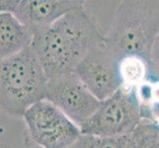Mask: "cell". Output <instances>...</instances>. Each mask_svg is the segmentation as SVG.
I'll return each instance as SVG.
<instances>
[{
	"label": "cell",
	"instance_id": "cell-1",
	"mask_svg": "<svg viewBox=\"0 0 159 148\" xmlns=\"http://www.w3.org/2000/svg\"><path fill=\"white\" fill-rule=\"evenodd\" d=\"M103 43L105 35L85 8L81 7L35 35L32 47L51 79L74 72L82 60Z\"/></svg>",
	"mask_w": 159,
	"mask_h": 148
},
{
	"label": "cell",
	"instance_id": "cell-2",
	"mask_svg": "<svg viewBox=\"0 0 159 148\" xmlns=\"http://www.w3.org/2000/svg\"><path fill=\"white\" fill-rule=\"evenodd\" d=\"M48 78L32 46L13 56L1 59V113L23 117L29 108L45 100Z\"/></svg>",
	"mask_w": 159,
	"mask_h": 148
},
{
	"label": "cell",
	"instance_id": "cell-3",
	"mask_svg": "<svg viewBox=\"0 0 159 148\" xmlns=\"http://www.w3.org/2000/svg\"><path fill=\"white\" fill-rule=\"evenodd\" d=\"M158 35V0H124L115 11L105 43L120 56L136 53L151 59Z\"/></svg>",
	"mask_w": 159,
	"mask_h": 148
},
{
	"label": "cell",
	"instance_id": "cell-4",
	"mask_svg": "<svg viewBox=\"0 0 159 148\" xmlns=\"http://www.w3.org/2000/svg\"><path fill=\"white\" fill-rule=\"evenodd\" d=\"M135 92L120 89L102 101L93 116L80 127L81 133L100 137H123L134 133L142 123Z\"/></svg>",
	"mask_w": 159,
	"mask_h": 148
},
{
	"label": "cell",
	"instance_id": "cell-5",
	"mask_svg": "<svg viewBox=\"0 0 159 148\" xmlns=\"http://www.w3.org/2000/svg\"><path fill=\"white\" fill-rule=\"evenodd\" d=\"M22 118L37 148H70L82 134L78 125L47 99L29 108Z\"/></svg>",
	"mask_w": 159,
	"mask_h": 148
},
{
	"label": "cell",
	"instance_id": "cell-6",
	"mask_svg": "<svg viewBox=\"0 0 159 148\" xmlns=\"http://www.w3.org/2000/svg\"><path fill=\"white\" fill-rule=\"evenodd\" d=\"M46 99L79 128L93 116L101 104L75 72L48 79Z\"/></svg>",
	"mask_w": 159,
	"mask_h": 148
},
{
	"label": "cell",
	"instance_id": "cell-7",
	"mask_svg": "<svg viewBox=\"0 0 159 148\" xmlns=\"http://www.w3.org/2000/svg\"><path fill=\"white\" fill-rule=\"evenodd\" d=\"M120 56L103 43L87 56L75 69V74L99 101H105L120 89L118 64Z\"/></svg>",
	"mask_w": 159,
	"mask_h": 148
},
{
	"label": "cell",
	"instance_id": "cell-8",
	"mask_svg": "<svg viewBox=\"0 0 159 148\" xmlns=\"http://www.w3.org/2000/svg\"><path fill=\"white\" fill-rule=\"evenodd\" d=\"M84 3L81 0H1L0 11L13 14L35 36L70 11L84 7Z\"/></svg>",
	"mask_w": 159,
	"mask_h": 148
},
{
	"label": "cell",
	"instance_id": "cell-9",
	"mask_svg": "<svg viewBox=\"0 0 159 148\" xmlns=\"http://www.w3.org/2000/svg\"><path fill=\"white\" fill-rule=\"evenodd\" d=\"M34 34L13 14H0V56H13L32 46Z\"/></svg>",
	"mask_w": 159,
	"mask_h": 148
},
{
	"label": "cell",
	"instance_id": "cell-10",
	"mask_svg": "<svg viewBox=\"0 0 159 148\" xmlns=\"http://www.w3.org/2000/svg\"><path fill=\"white\" fill-rule=\"evenodd\" d=\"M152 67V59L141 54L129 53L122 56L118 64L120 89L135 92L149 77Z\"/></svg>",
	"mask_w": 159,
	"mask_h": 148
},
{
	"label": "cell",
	"instance_id": "cell-11",
	"mask_svg": "<svg viewBox=\"0 0 159 148\" xmlns=\"http://www.w3.org/2000/svg\"><path fill=\"white\" fill-rule=\"evenodd\" d=\"M70 148H136L134 134L123 137H100L81 134Z\"/></svg>",
	"mask_w": 159,
	"mask_h": 148
},
{
	"label": "cell",
	"instance_id": "cell-12",
	"mask_svg": "<svg viewBox=\"0 0 159 148\" xmlns=\"http://www.w3.org/2000/svg\"><path fill=\"white\" fill-rule=\"evenodd\" d=\"M134 137L136 148H159V128L149 123L142 122Z\"/></svg>",
	"mask_w": 159,
	"mask_h": 148
},
{
	"label": "cell",
	"instance_id": "cell-13",
	"mask_svg": "<svg viewBox=\"0 0 159 148\" xmlns=\"http://www.w3.org/2000/svg\"><path fill=\"white\" fill-rule=\"evenodd\" d=\"M141 109L142 119L159 128V95L145 107Z\"/></svg>",
	"mask_w": 159,
	"mask_h": 148
},
{
	"label": "cell",
	"instance_id": "cell-14",
	"mask_svg": "<svg viewBox=\"0 0 159 148\" xmlns=\"http://www.w3.org/2000/svg\"><path fill=\"white\" fill-rule=\"evenodd\" d=\"M151 59H152L153 63H154L157 67H159V35H158L157 39L155 41L154 46H153Z\"/></svg>",
	"mask_w": 159,
	"mask_h": 148
}]
</instances>
